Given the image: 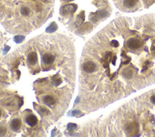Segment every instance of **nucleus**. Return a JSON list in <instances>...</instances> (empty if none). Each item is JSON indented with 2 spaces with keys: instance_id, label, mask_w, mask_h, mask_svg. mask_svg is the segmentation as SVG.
<instances>
[{
  "instance_id": "nucleus-1",
  "label": "nucleus",
  "mask_w": 155,
  "mask_h": 137,
  "mask_svg": "<svg viewBox=\"0 0 155 137\" xmlns=\"http://www.w3.org/2000/svg\"><path fill=\"white\" fill-rule=\"evenodd\" d=\"M96 69V65L93 62L88 61L84 63L82 65V70L88 74H91L93 73Z\"/></svg>"
},
{
  "instance_id": "nucleus-2",
  "label": "nucleus",
  "mask_w": 155,
  "mask_h": 137,
  "mask_svg": "<svg viewBox=\"0 0 155 137\" xmlns=\"http://www.w3.org/2000/svg\"><path fill=\"white\" fill-rule=\"evenodd\" d=\"M127 46L129 48L135 50L139 48L141 46V41L136 38H131L127 41Z\"/></svg>"
},
{
  "instance_id": "nucleus-3",
  "label": "nucleus",
  "mask_w": 155,
  "mask_h": 137,
  "mask_svg": "<svg viewBox=\"0 0 155 137\" xmlns=\"http://www.w3.org/2000/svg\"><path fill=\"white\" fill-rule=\"evenodd\" d=\"M76 9V6L75 4H67L63 6L61 9V13L62 15H67L75 12Z\"/></svg>"
},
{
  "instance_id": "nucleus-4",
  "label": "nucleus",
  "mask_w": 155,
  "mask_h": 137,
  "mask_svg": "<svg viewBox=\"0 0 155 137\" xmlns=\"http://www.w3.org/2000/svg\"><path fill=\"white\" fill-rule=\"evenodd\" d=\"M55 60V57L52 54L47 53L44 54L42 57V61L44 64L50 65L54 62Z\"/></svg>"
},
{
  "instance_id": "nucleus-5",
  "label": "nucleus",
  "mask_w": 155,
  "mask_h": 137,
  "mask_svg": "<svg viewBox=\"0 0 155 137\" xmlns=\"http://www.w3.org/2000/svg\"><path fill=\"white\" fill-rule=\"evenodd\" d=\"M22 123L21 121L18 118H14L11 121L10 125V129L14 132H17L20 129Z\"/></svg>"
},
{
  "instance_id": "nucleus-6",
  "label": "nucleus",
  "mask_w": 155,
  "mask_h": 137,
  "mask_svg": "<svg viewBox=\"0 0 155 137\" xmlns=\"http://www.w3.org/2000/svg\"><path fill=\"white\" fill-rule=\"evenodd\" d=\"M27 62L30 65L34 66L38 61L37 54L35 52H30L27 56Z\"/></svg>"
},
{
  "instance_id": "nucleus-7",
  "label": "nucleus",
  "mask_w": 155,
  "mask_h": 137,
  "mask_svg": "<svg viewBox=\"0 0 155 137\" xmlns=\"http://www.w3.org/2000/svg\"><path fill=\"white\" fill-rule=\"evenodd\" d=\"M26 122L30 126L34 127L38 123V118L35 115L30 114L26 118Z\"/></svg>"
},
{
  "instance_id": "nucleus-8",
  "label": "nucleus",
  "mask_w": 155,
  "mask_h": 137,
  "mask_svg": "<svg viewBox=\"0 0 155 137\" xmlns=\"http://www.w3.org/2000/svg\"><path fill=\"white\" fill-rule=\"evenodd\" d=\"M43 102L45 105L49 106H51L52 105H54L56 103V100L53 96L46 95L43 98Z\"/></svg>"
},
{
  "instance_id": "nucleus-9",
  "label": "nucleus",
  "mask_w": 155,
  "mask_h": 137,
  "mask_svg": "<svg viewBox=\"0 0 155 137\" xmlns=\"http://www.w3.org/2000/svg\"><path fill=\"white\" fill-rule=\"evenodd\" d=\"M51 83L53 86H58L61 84L62 79L59 76L55 75V76H52L51 78Z\"/></svg>"
},
{
  "instance_id": "nucleus-10",
  "label": "nucleus",
  "mask_w": 155,
  "mask_h": 137,
  "mask_svg": "<svg viewBox=\"0 0 155 137\" xmlns=\"http://www.w3.org/2000/svg\"><path fill=\"white\" fill-rule=\"evenodd\" d=\"M84 12H82L81 13L77 16L75 22L76 27H78L79 26H80L82 22H84Z\"/></svg>"
},
{
  "instance_id": "nucleus-11",
  "label": "nucleus",
  "mask_w": 155,
  "mask_h": 137,
  "mask_svg": "<svg viewBox=\"0 0 155 137\" xmlns=\"http://www.w3.org/2000/svg\"><path fill=\"white\" fill-rule=\"evenodd\" d=\"M57 29H58V25L57 23L55 22H53L51 24L47 29H46V32L47 33H53L56 32V30H57Z\"/></svg>"
},
{
  "instance_id": "nucleus-12",
  "label": "nucleus",
  "mask_w": 155,
  "mask_h": 137,
  "mask_svg": "<svg viewBox=\"0 0 155 137\" xmlns=\"http://www.w3.org/2000/svg\"><path fill=\"white\" fill-rule=\"evenodd\" d=\"M136 2L135 0H124V5L127 8L133 7L135 6Z\"/></svg>"
},
{
  "instance_id": "nucleus-13",
  "label": "nucleus",
  "mask_w": 155,
  "mask_h": 137,
  "mask_svg": "<svg viewBox=\"0 0 155 137\" xmlns=\"http://www.w3.org/2000/svg\"><path fill=\"white\" fill-rule=\"evenodd\" d=\"M25 37L23 35H17L14 37V41L16 42V44H20L24 40Z\"/></svg>"
},
{
  "instance_id": "nucleus-14",
  "label": "nucleus",
  "mask_w": 155,
  "mask_h": 137,
  "mask_svg": "<svg viewBox=\"0 0 155 137\" xmlns=\"http://www.w3.org/2000/svg\"><path fill=\"white\" fill-rule=\"evenodd\" d=\"M7 133V129L4 126L0 125V136H4Z\"/></svg>"
},
{
  "instance_id": "nucleus-15",
  "label": "nucleus",
  "mask_w": 155,
  "mask_h": 137,
  "mask_svg": "<svg viewBox=\"0 0 155 137\" xmlns=\"http://www.w3.org/2000/svg\"><path fill=\"white\" fill-rule=\"evenodd\" d=\"M49 113V110L47 109H46V107H40V114H43V115H47Z\"/></svg>"
},
{
  "instance_id": "nucleus-16",
  "label": "nucleus",
  "mask_w": 155,
  "mask_h": 137,
  "mask_svg": "<svg viewBox=\"0 0 155 137\" xmlns=\"http://www.w3.org/2000/svg\"><path fill=\"white\" fill-rule=\"evenodd\" d=\"M76 127L77 125L74 123H69L68 124V125H67V129L70 130H73L75 129L76 128Z\"/></svg>"
},
{
  "instance_id": "nucleus-17",
  "label": "nucleus",
  "mask_w": 155,
  "mask_h": 137,
  "mask_svg": "<svg viewBox=\"0 0 155 137\" xmlns=\"http://www.w3.org/2000/svg\"><path fill=\"white\" fill-rule=\"evenodd\" d=\"M111 45L113 47H118L119 46V43H118V42L116 41V40H112V42H111Z\"/></svg>"
},
{
  "instance_id": "nucleus-18",
  "label": "nucleus",
  "mask_w": 155,
  "mask_h": 137,
  "mask_svg": "<svg viewBox=\"0 0 155 137\" xmlns=\"http://www.w3.org/2000/svg\"><path fill=\"white\" fill-rule=\"evenodd\" d=\"M10 48L9 46H6L4 47V54H6L9 51Z\"/></svg>"
},
{
  "instance_id": "nucleus-19",
  "label": "nucleus",
  "mask_w": 155,
  "mask_h": 137,
  "mask_svg": "<svg viewBox=\"0 0 155 137\" xmlns=\"http://www.w3.org/2000/svg\"><path fill=\"white\" fill-rule=\"evenodd\" d=\"M150 102L152 103L153 105H155V94L153 95L150 97Z\"/></svg>"
},
{
  "instance_id": "nucleus-20",
  "label": "nucleus",
  "mask_w": 155,
  "mask_h": 137,
  "mask_svg": "<svg viewBox=\"0 0 155 137\" xmlns=\"http://www.w3.org/2000/svg\"><path fill=\"white\" fill-rule=\"evenodd\" d=\"M80 113H81V111H80L75 110V111H73V112H72V115H78V114H80Z\"/></svg>"
},
{
  "instance_id": "nucleus-21",
  "label": "nucleus",
  "mask_w": 155,
  "mask_h": 137,
  "mask_svg": "<svg viewBox=\"0 0 155 137\" xmlns=\"http://www.w3.org/2000/svg\"><path fill=\"white\" fill-rule=\"evenodd\" d=\"M23 99H20L18 101V105H19V107H20L21 106H23Z\"/></svg>"
},
{
  "instance_id": "nucleus-22",
  "label": "nucleus",
  "mask_w": 155,
  "mask_h": 137,
  "mask_svg": "<svg viewBox=\"0 0 155 137\" xmlns=\"http://www.w3.org/2000/svg\"><path fill=\"white\" fill-rule=\"evenodd\" d=\"M80 100V97H77V98H76V99L75 103H77L78 102H80V100Z\"/></svg>"
},
{
  "instance_id": "nucleus-23",
  "label": "nucleus",
  "mask_w": 155,
  "mask_h": 137,
  "mask_svg": "<svg viewBox=\"0 0 155 137\" xmlns=\"http://www.w3.org/2000/svg\"><path fill=\"white\" fill-rule=\"evenodd\" d=\"M63 1H73V0H63Z\"/></svg>"
},
{
  "instance_id": "nucleus-24",
  "label": "nucleus",
  "mask_w": 155,
  "mask_h": 137,
  "mask_svg": "<svg viewBox=\"0 0 155 137\" xmlns=\"http://www.w3.org/2000/svg\"><path fill=\"white\" fill-rule=\"evenodd\" d=\"M1 110H0V117H1Z\"/></svg>"
}]
</instances>
